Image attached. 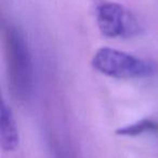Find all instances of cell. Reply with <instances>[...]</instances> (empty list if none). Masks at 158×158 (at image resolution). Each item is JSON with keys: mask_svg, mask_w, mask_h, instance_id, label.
I'll return each instance as SVG.
<instances>
[{"mask_svg": "<svg viewBox=\"0 0 158 158\" xmlns=\"http://www.w3.org/2000/svg\"><path fill=\"white\" fill-rule=\"evenodd\" d=\"M5 41L11 93L16 100L24 102L31 98L34 85L33 62L27 40L19 27L8 25Z\"/></svg>", "mask_w": 158, "mask_h": 158, "instance_id": "1", "label": "cell"}, {"mask_svg": "<svg viewBox=\"0 0 158 158\" xmlns=\"http://www.w3.org/2000/svg\"><path fill=\"white\" fill-rule=\"evenodd\" d=\"M91 63L101 74L120 79L144 78L157 72V66L154 63L108 47L99 49Z\"/></svg>", "mask_w": 158, "mask_h": 158, "instance_id": "2", "label": "cell"}, {"mask_svg": "<svg viewBox=\"0 0 158 158\" xmlns=\"http://www.w3.org/2000/svg\"><path fill=\"white\" fill-rule=\"evenodd\" d=\"M94 14L100 31L110 38H130L141 33L139 20L125 6L110 0H95Z\"/></svg>", "mask_w": 158, "mask_h": 158, "instance_id": "3", "label": "cell"}, {"mask_svg": "<svg viewBox=\"0 0 158 158\" xmlns=\"http://www.w3.org/2000/svg\"><path fill=\"white\" fill-rule=\"evenodd\" d=\"M0 140H1V147L6 152H12L16 149L20 143V135L13 113L11 108L5 103V101L1 103Z\"/></svg>", "mask_w": 158, "mask_h": 158, "instance_id": "4", "label": "cell"}, {"mask_svg": "<svg viewBox=\"0 0 158 158\" xmlns=\"http://www.w3.org/2000/svg\"><path fill=\"white\" fill-rule=\"evenodd\" d=\"M155 129H157V123L149 119H143L135 123L120 128L117 131V133L121 134V135H138V134H142L144 132L153 131Z\"/></svg>", "mask_w": 158, "mask_h": 158, "instance_id": "5", "label": "cell"}]
</instances>
